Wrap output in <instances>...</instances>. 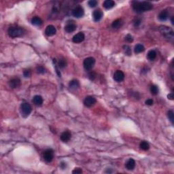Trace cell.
I'll list each match as a JSON object with an SVG mask.
<instances>
[{
    "label": "cell",
    "instance_id": "1",
    "mask_svg": "<svg viewBox=\"0 0 174 174\" xmlns=\"http://www.w3.org/2000/svg\"><path fill=\"white\" fill-rule=\"evenodd\" d=\"M132 7L134 11L137 13H141V12L152 10L153 6L151 3L148 2H133Z\"/></svg>",
    "mask_w": 174,
    "mask_h": 174
},
{
    "label": "cell",
    "instance_id": "2",
    "mask_svg": "<svg viewBox=\"0 0 174 174\" xmlns=\"http://www.w3.org/2000/svg\"><path fill=\"white\" fill-rule=\"evenodd\" d=\"M8 33L9 36L12 38H19V37H22L24 35L25 30L21 27H10L8 30Z\"/></svg>",
    "mask_w": 174,
    "mask_h": 174
},
{
    "label": "cell",
    "instance_id": "3",
    "mask_svg": "<svg viewBox=\"0 0 174 174\" xmlns=\"http://www.w3.org/2000/svg\"><path fill=\"white\" fill-rule=\"evenodd\" d=\"M160 32L168 40H173L174 38L173 31L171 28L166 26H161L159 29Z\"/></svg>",
    "mask_w": 174,
    "mask_h": 174
},
{
    "label": "cell",
    "instance_id": "4",
    "mask_svg": "<svg viewBox=\"0 0 174 174\" xmlns=\"http://www.w3.org/2000/svg\"><path fill=\"white\" fill-rule=\"evenodd\" d=\"M31 111H32V108L28 103L25 102L21 105V115L24 118L28 117L31 114Z\"/></svg>",
    "mask_w": 174,
    "mask_h": 174
},
{
    "label": "cell",
    "instance_id": "5",
    "mask_svg": "<svg viewBox=\"0 0 174 174\" xmlns=\"http://www.w3.org/2000/svg\"><path fill=\"white\" fill-rule=\"evenodd\" d=\"M95 63V59H94L93 57H88L84 59L83 65H84V68H85V69H86V70H90V69H92L94 67Z\"/></svg>",
    "mask_w": 174,
    "mask_h": 174
},
{
    "label": "cell",
    "instance_id": "6",
    "mask_svg": "<svg viewBox=\"0 0 174 174\" xmlns=\"http://www.w3.org/2000/svg\"><path fill=\"white\" fill-rule=\"evenodd\" d=\"M53 157H54V151L52 149H48L45 150L43 154V158L44 160L46 163H50L53 161Z\"/></svg>",
    "mask_w": 174,
    "mask_h": 174
},
{
    "label": "cell",
    "instance_id": "7",
    "mask_svg": "<svg viewBox=\"0 0 174 174\" xmlns=\"http://www.w3.org/2000/svg\"><path fill=\"white\" fill-rule=\"evenodd\" d=\"M72 14L76 18H81L84 16V10L82 6H77L73 10Z\"/></svg>",
    "mask_w": 174,
    "mask_h": 174
},
{
    "label": "cell",
    "instance_id": "8",
    "mask_svg": "<svg viewBox=\"0 0 174 174\" xmlns=\"http://www.w3.org/2000/svg\"><path fill=\"white\" fill-rule=\"evenodd\" d=\"M84 104L86 107H89V108L92 107L93 105H94L96 104L95 98L92 97V96H88L84 99Z\"/></svg>",
    "mask_w": 174,
    "mask_h": 174
},
{
    "label": "cell",
    "instance_id": "9",
    "mask_svg": "<svg viewBox=\"0 0 174 174\" xmlns=\"http://www.w3.org/2000/svg\"><path fill=\"white\" fill-rule=\"evenodd\" d=\"M125 78V74L120 70L116 71V72L114 74V80L118 82H120L123 80Z\"/></svg>",
    "mask_w": 174,
    "mask_h": 174
},
{
    "label": "cell",
    "instance_id": "10",
    "mask_svg": "<svg viewBox=\"0 0 174 174\" xmlns=\"http://www.w3.org/2000/svg\"><path fill=\"white\" fill-rule=\"evenodd\" d=\"M84 38H85V36H84V34L82 32H80V33H77L76 35H75L72 38V40L74 43H80L82 42H83L84 40Z\"/></svg>",
    "mask_w": 174,
    "mask_h": 174
},
{
    "label": "cell",
    "instance_id": "11",
    "mask_svg": "<svg viewBox=\"0 0 174 174\" xmlns=\"http://www.w3.org/2000/svg\"><path fill=\"white\" fill-rule=\"evenodd\" d=\"M21 85V80L18 78H12L9 81V86L12 89H15V88H18Z\"/></svg>",
    "mask_w": 174,
    "mask_h": 174
},
{
    "label": "cell",
    "instance_id": "12",
    "mask_svg": "<svg viewBox=\"0 0 174 174\" xmlns=\"http://www.w3.org/2000/svg\"><path fill=\"white\" fill-rule=\"evenodd\" d=\"M57 32L56 28L53 25H48L45 30V33L48 36H53Z\"/></svg>",
    "mask_w": 174,
    "mask_h": 174
},
{
    "label": "cell",
    "instance_id": "13",
    "mask_svg": "<svg viewBox=\"0 0 174 174\" xmlns=\"http://www.w3.org/2000/svg\"><path fill=\"white\" fill-rule=\"evenodd\" d=\"M103 17V12L101 10H96L93 13V17L95 22L99 21Z\"/></svg>",
    "mask_w": 174,
    "mask_h": 174
},
{
    "label": "cell",
    "instance_id": "14",
    "mask_svg": "<svg viewBox=\"0 0 174 174\" xmlns=\"http://www.w3.org/2000/svg\"><path fill=\"white\" fill-rule=\"evenodd\" d=\"M76 25L74 24V23H69L65 25V31L67 33H72L74 31H76Z\"/></svg>",
    "mask_w": 174,
    "mask_h": 174
},
{
    "label": "cell",
    "instance_id": "15",
    "mask_svg": "<svg viewBox=\"0 0 174 174\" xmlns=\"http://www.w3.org/2000/svg\"><path fill=\"white\" fill-rule=\"evenodd\" d=\"M71 134L70 132L68 131H65L61 134V140L63 142H68L71 139Z\"/></svg>",
    "mask_w": 174,
    "mask_h": 174
},
{
    "label": "cell",
    "instance_id": "16",
    "mask_svg": "<svg viewBox=\"0 0 174 174\" xmlns=\"http://www.w3.org/2000/svg\"><path fill=\"white\" fill-rule=\"evenodd\" d=\"M169 17V12L167 10H163L158 14V19L161 21H165Z\"/></svg>",
    "mask_w": 174,
    "mask_h": 174
},
{
    "label": "cell",
    "instance_id": "17",
    "mask_svg": "<svg viewBox=\"0 0 174 174\" xmlns=\"http://www.w3.org/2000/svg\"><path fill=\"white\" fill-rule=\"evenodd\" d=\"M103 6L105 9H111L115 6V2L112 0H105L103 3Z\"/></svg>",
    "mask_w": 174,
    "mask_h": 174
},
{
    "label": "cell",
    "instance_id": "18",
    "mask_svg": "<svg viewBox=\"0 0 174 174\" xmlns=\"http://www.w3.org/2000/svg\"><path fill=\"white\" fill-rule=\"evenodd\" d=\"M33 104H34L35 105L40 106V105H42V104H43L42 97L40 95L34 96L33 98Z\"/></svg>",
    "mask_w": 174,
    "mask_h": 174
},
{
    "label": "cell",
    "instance_id": "19",
    "mask_svg": "<svg viewBox=\"0 0 174 174\" xmlns=\"http://www.w3.org/2000/svg\"><path fill=\"white\" fill-rule=\"evenodd\" d=\"M122 25H123L122 20L120 19V18H118V19L115 20V21L112 23V27L114 29H119L122 26Z\"/></svg>",
    "mask_w": 174,
    "mask_h": 174
},
{
    "label": "cell",
    "instance_id": "20",
    "mask_svg": "<svg viewBox=\"0 0 174 174\" xmlns=\"http://www.w3.org/2000/svg\"><path fill=\"white\" fill-rule=\"evenodd\" d=\"M135 167V161L133 159L131 158L129 159L126 163V168L128 170H133Z\"/></svg>",
    "mask_w": 174,
    "mask_h": 174
},
{
    "label": "cell",
    "instance_id": "21",
    "mask_svg": "<svg viewBox=\"0 0 174 174\" xmlns=\"http://www.w3.org/2000/svg\"><path fill=\"white\" fill-rule=\"evenodd\" d=\"M69 86L70 87V89L76 90V89H78L79 87H80V83H79L78 80H73L69 82Z\"/></svg>",
    "mask_w": 174,
    "mask_h": 174
},
{
    "label": "cell",
    "instance_id": "22",
    "mask_svg": "<svg viewBox=\"0 0 174 174\" xmlns=\"http://www.w3.org/2000/svg\"><path fill=\"white\" fill-rule=\"evenodd\" d=\"M31 23L35 26H39L42 24V20L38 17H35L31 19Z\"/></svg>",
    "mask_w": 174,
    "mask_h": 174
},
{
    "label": "cell",
    "instance_id": "23",
    "mask_svg": "<svg viewBox=\"0 0 174 174\" xmlns=\"http://www.w3.org/2000/svg\"><path fill=\"white\" fill-rule=\"evenodd\" d=\"M148 59L150 61H153L155 58L156 57V53L155 50H150L148 52V54H147Z\"/></svg>",
    "mask_w": 174,
    "mask_h": 174
},
{
    "label": "cell",
    "instance_id": "24",
    "mask_svg": "<svg viewBox=\"0 0 174 174\" xmlns=\"http://www.w3.org/2000/svg\"><path fill=\"white\" fill-rule=\"evenodd\" d=\"M144 50H145L144 46L142 44H137L136 46H135V53H137V54L142 53V52H144Z\"/></svg>",
    "mask_w": 174,
    "mask_h": 174
},
{
    "label": "cell",
    "instance_id": "25",
    "mask_svg": "<svg viewBox=\"0 0 174 174\" xmlns=\"http://www.w3.org/2000/svg\"><path fill=\"white\" fill-rule=\"evenodd\" d=\"M140 147L141 150H144V151H146V150H149L150 145L148 142H146V141H141V143H140Z\"/></svg>",
    "mask_w": 174,
    "mask_h": 174
},
{
    "label": "cell",
    "instance_id": "26",
    "mask_svg": "<svg viewBox=\"0 0 174 174\" xmlns=\"http://www.w3.org/2000/svg\"><path fill=\"white\" fill-rule=\"evenodd\" d=\"M58 65L60 68H64L67 66V61L65 59H61L58 63Z\"/></svg>",
    "mask_w": 174,
    "mask_h": 174
},
{
    "label": "cell",
    "instance_id": "27",
    "mask_svg": "<svg viewBox=\"0 0 174 174\" xmlns=\"http://www.w3.org/2000/svg\"><path fill=\"white\" fill-rule=\"evenodd\" d=\"M167 117L169 118V120L171 121L172 125H173V121H174V113L172 110H169L167 112Z\"/></svg>",
    "mask_w": 174,
    "mask_h": 174
},
{
    "label": "cell",
    "instance_id": "28",
    "mask_svg": "<svg viewBox=\"0 0 174 174\" xmlns=\"http://www.w3.org/2000/svg\"><path fill=\"white\" fill-rule=\"evenodd\" d=\"M150 92L153 95H156L158 93V87L155 85H152L150 87Z\"/></svg>",
    "mask_w": 174,
    "mask_h": 174
},
{
    "label": "cell",
    "instance_id": "29",
    "mask_svg": "<svg viewBox=\"0 0 174 174\" xmlns=\"http://www.w3.org/2000/svg\"><path fill=\"white\" fill-rule=\"evenodd\" d=\"M123 50L125 51V54H126L129 56L131 54V47L128 46V45H124Z\"/></svg>",
    "mask_w": 174,
    "mask_h": 174
},
{
    "label": "cell",
    "instance_id": "30",
    "mask_svg": "<svg viewBox=\"0 0 174 174\" xmlns=\"http://www.w3.org/2000/svg\"><path fill=\"white\" fill-rule=\"evenodd\" d=\"M36 71H37V73H38V74H45V73L46 72V69H45V68L42 65L38 66V67L36 68Z\"/></svg>",
    "mask_w": 174,
    "mask_h": 174
},
{
    "label": "cell",
    "instance_id": "31",
    "mask_svg": "<svg viewBox=\"0 0 174 174\" xmlns=\"http://www.w3.org/2000/svg\"><path fill=\"white\" fill-rule=\"evenodd\" d=\"M97 3H98V2L96 0H90V1L88 2V4H89V6L90 8H95V7H96Z\"/></svg>",
    "mask_w": 174,
    "mask_h": 174
},
{
    "label": "cell",
    "instance_id": "32",
    "mask_svg": "<svg viewBox=\"0 0 174 174\" xmlns=\"http://www.w3.org/2000/svg\"><path fill=\"white\" fill-rule=\"evenodd\" d=\"M97 74H96L95 71H91V72H90L89 74V78L91 80H95L96 78H97Z\"/></svg>",
    "mask_w": 174,
    "mask_h": 174
},
{
    "label": "cell",
    "instance_id": "33",
    "mask_svg": "<svg viewBox=\"0 0 174 174\" xmlns=\"http://www.w3.org/2000/svg\"><path fill=\"white\" fill-rule=\"evenodd\" d=\"M125 40L128 42H132L133 41V38L131 34H127L125 37Z\"/></svg>",
    "mask_w": 174,
    "mask_h": 174
},
{
    "label": "cell",
    "instance_id": "34",
    "mask_svg": "<svg viewBox=\"0 0 174 174\" xmlns=\"http://www.w3.org/2000/svg\"><path fill=\"white\" fill-rule=\"evenodd\" d=\"M31 71L29 70V69H27V70L24 71L23 72V75L25 78H29L31 76Z\"/></svg>",
    "mask_w": 174,
    "mask_h": 174
},
{
    "label": "cell",
    "instance_id": "35",
    "mask_svg": "<svg viewBox=\"0 0 174 174\" xmlns=\"http://www.w3.org/2000/svg\"><path fill=\"white\" fill-rule=\"evenodd\" d=\"M141 21L140 19V18H136V19L134 21V22H133V24H134V26L135 27H138L139 25L141 24Z\"/></svg>",
    "mask_w": 174,
    "mask_h": 174
},
{
    "label": "cell",
    "instance_id": "36",
    "mask_svg": "<svg viewBox=\"0 0 174 174\" xmlns=\"http://www.w3.org/2000/svg\"><path fill=\"white\" fill-rule=\"evenodd\" d=\"M72 173H76V174L82 173V170L80 169V168H76V169H74V171H72Z\"/></svg>",
    "mask_w": 174,
    "mask_h": 174
},
{
    "label": "cell",
    "instance_id": "37",
    "mask_svg": "<svg viewBox=\"0 0 174 174\" xmlns=\"http://www.w3.org/2000/svg\"><path fill=\"white\" fill-rule=\"evenodd\" d=\"M153 103H154V101H153V100L152 99H147V100L146 101V104L148 105H152Z\"/></svg>",
    "mask_w": 174,
    "mask_h": 174
},
{
    "label": "cell",
    "instance_id": "38",
    "mask_svg": "<svg viewBox=\"0 0 174 174\" xmlns=\"http://www.w3.org/2000/svg\"><path fill=\"white\" fill-rule=\"evenodd\" d=\"M167 97H168V99H170V100H173L174 97H173V93L169 94V95H167Z\"/></svg>",
    "mask_w": 174,
    "mask_h": 174
},
{
    "label": "cell",
    "instance_id": "39",
    "mask_svg": "<svg viewBox=\"0 0 174 174\" xmlns=\"http://www.w3.org/2000/svg\"><path fill=\"white\" fill-rule=\"evenodd\" d=\"M60 167H61V168L62 169H64L66 167V163H64V162H62V163H61V165H60Z\"/></svg>",
    "mask_w": 174,
    "mask_h": 174
},
{
    "label": "cell",
    "instance_id": "40",
    "mask_svg": "<svg viewBox=\"0 0 174 174\" xmlns=\"http://www.w3.org/2000/svg\"><path fill=\"white\" fill-rule=\"evenodd\" d=\"M171 23H172L173 25V24H174V21H173V17H171Z\"/></svg>",
    "mask_w": 174,
    "mask_h": 174
}]
</instances>
